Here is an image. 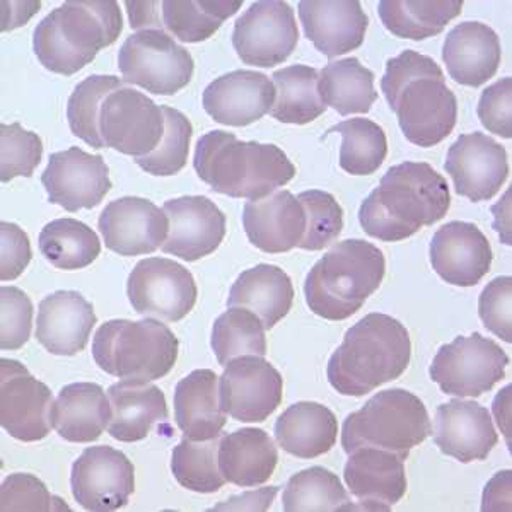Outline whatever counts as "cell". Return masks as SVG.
Wrapping results in <instances>:
<instances>
[{"mask_svg":"<svg viewBox=\"0 0 512 512\" xmlns=\"http://www.w3.org/2000/svg\"><path fill=\"white\" fill-rule=\"evenodd\" d=\"M412 357L408 330L393 316L371 313L345 333L333 352L326 374L333 388L344 396H364L398 379Z\"/></svg>","mask_w":512,"mask_h":512,"instance_id":"277c9868","label":"cell"},{"mask_svg":"<svg viewBox=\"0 0 512 512\" xmlns=\"http://www.w3.org/2000/svg\"><path fill=\"white\" fill-rule=\"evenodd\" d=\"M123 86L125 82L120 77L99 74L79 82L67 105L70 132L94 149H105L98 130L99 108L108 94Z\"/></svg>","mask_w":512,"mask_h":512,"instance_id":"ee69618b","label":"cell"},{"mask_svg":"<svg viewBox=\"0 0 512 512\" xmlns=\"http://www.w3.org/2000/svg\"><path fill=\"white\" fill-rule=\"evenodd\" d=\"M110 420V398L96 383L67 384L53 405V427L69 443L98 441Z\"/></svg>","mask_w":512,"mask_h":512,"instance_id":"1f68e13d","label":"cell"},{"mask_svg":"<svg viewBox=\"0 0 512 512\" xmlns=\"http://www.w3.org/2000/svg\"><path fill=\"white\" fill-rule=\"evenodd\" d=\"M70 487L74 499L86 511H117L127 506L134 494L135 468L118 449L86 448L72 465Z\"/></svg>","mask_w":512,"mask_h":512,"instance_id":"2e32d148","label":"cell"},{"mask_svg":"<svg viewBox=\"0 0 512 512\" xmlns=\"http://www.w3.org/2000/svg\"><path fill=\"white\" fill-rule=\"evenodd\" d=\"M169 221L168 238L161 250L185 262H197L221 246L226 216L216 202L200 195L173 198L163 207Z\"/></svg>","mask_w":512,"mask_h":512,"instance_id":"44dd1931","label":"cell"},{"mask_svg":"<svg viewBox=\"0 0 512 512\" xmlns=\"http://www.w3.org/2000/svg\"><path fill=\"white\" fill-rule=\"evenodd\" d=\"M512 79L504 77L483 91L478 101V118L490 134L512 137Z\"/></svg>","mask_w":512,"mask_h":512,"instance_id":"816d5d0a","label":"cell"},{"mask_svg":"<svg viewBox=\"0 0 512 512\" xmlns=\"http://www.w3.org/2000/svg\"><path fill=\"white\" fill-rule=\"evenodd\" d=\"M33 303L18 287L0 289V349L19 350L30 340Z\"/></svg>","mask_w":512,"mask_h":512,"instance_id":"c3c4849f","label":"cell"},{"mask_svg":"<svg viewBox=\"0 0 512 512\" xmlns=\"http://www.w3.org/2000/svg\"><path fill=\"white\" fill-rule=\"evenodd\" d=\"M178 338L158 320H111L93 338V357L101 371L120 379L156 381L173 369Z\"/></svg>","mask_w":512,"mask_h":512,"instance_id":"52a82bcc","label":"cell"},{"mask_svg":"<svg viewBox=\"0 0 512 512\" xmlns=\"http://www.w3.org/2000/svg\"><path fill=\"white\" fill-rule=\"evenodd\" d=\"M444 168L453 178L456 193L472 202L490 200L509 176L506 149L480 132L461 135L449 147Z\"/></svg>","mask_w":512,"mask_h":512,"instance_id":"ffe728a7","label":"cell"},{"mask_svg":"<svg viewBox=\"0 0 512 512\" xmlns=\"http://www.w3.org/2000/svg\"><path fill=\"white\" fill-rule=\"evenodd\" d=\"M175 419L190 441H209L221 436L227 419L214 371L197 369L176 384Z\"/></svg>","mask_w":512,"mask_h":512,"instance_id":"4dcf8cb0","label":"cell"},{"mask_svg":"<svg viewBox=\"0 0 512 512\" xmlns=\"http://www.w3.org/2000/svg\"><path fill=\"white\" fill-rule=\"evenodd\" d=\"M431 434V420L419 396L393 388L379 391L345 419L342 446L347 454L359 448H378L407 460L410 451Z\"/></svg>","mask_w":512,"mask_h":512,"instance_id":"ba28073f","label":"cell"},{"mask_svg":"<svg viewBox=\"0 0 512 512\" xmlns=\"http://www.w3.org/2000/svg\"><path fill=\"white\" fill-rule=\"evenodd\" d=\"M60 499L48 492L47 485L30 473H14L2 483L0 509L2 512H50L57 511Z\"/></svg>","mask_w":512,"mask_h":512,"instance_id":"681fc988","label":"cell"},{"mask_svg":"<svg viewBox=\"0 0 512 512\" xmlns=\"http://www.w3.org/2000/svg\"><path fill=\"white\" fill-rule=\"evenodd\" d=\"M98 227L106 248L120 256L151 255L163 248L169 233L166 212L140 197L110 202L99 216Z\"/></svg>","mask_w":512,"mask_h":512,"instance_id":"d6986e66","label":"cell"},{"mask_svg":"<svg viewBox=\"0 0 512 512\" xmlns=\"http://www.w3.org/2000/svg\"><path fill=\"white\" fill-rule=\"evenodd\" d=\"M297 41L296 16L282 0L255 2L234 23L233 47L246 65L270 69L284 64Z\"/></svg>","mask_w":512,"mask_h":512,"instance_id":"4fadbf2b","label":"cell"},{"mask_svg":"<svg viewBox=\"0 0 512 512\" xmlns=\"http://www.w3.org/2000/svg\"><path fill=\"white\" fill-rule=\"evenodd\" d=\"M0 173L2 181L26 176L31 178L43 158V142L35 132L24 130L21 123L0 125Z\"/></svg>","mask_w":512,"mask_h":512,"instance_id":"7dc6e473","label":"cell"},{"mask_svg":"<svg viewBox=\"0 0 512 512\" xmlns=\"http://www.w3.org/2000/svg\"><path fill=\"white\" fill-rule=\"evenodd\" d=\"M511 291V277H497L483 289L478 299V315L483 325L507 344L512 342Z\"/></svg>","mask_w":512,"mask_h":512,"instance_id":"f907efd6","label":"cell"},{"mask_svg":"<svg viewBox=\"0 0 512 512\" xmlns=\"http://www.w3.org/2000/svg\"><path fill=\"white\" fill-rule=\"evenodd\" d=\"M432 436L437 448L461 463L487 460L499 441L489 410L466 400L437 407Z\"/></svg>","mask_w":512,"mask_h":512,"instance_id":"d4e9b609","label":"cell"},{"mask_svg":"<svg viewBox=\"0 0 512 512\" xmlns=\"http://www.w3.org/2000/svg\"><path fill=\"white\" fill-rule=\"evenodd\" d=\"M18 11L11 12V16L2 19V31L16 30L24 23H28V19L40 11L41 2H16Z\"/></svg>","mask_w":512,"mask_h":512,"instance_id":"6f0895ef","label":"cell"},{"mask_svg":"<svg viewBox=\"0 0 512 512\" xmlns=\"http://www.w3.org/2000/svg\"><path fill=\"white\" fill-rule=\"evenodd\" d=\"M277 492L279 487H265L258 492H246L212 507L210 511H267L268 507L272 506Z\"/></svg>","mask_w":512,"mask_h":512,"instance_id":"11a10c76","label":"cell"},{"mask_svg":"<svg viewBox=\"0 0 512 512\" xmlns=\"http://www.w3.org/2000/svg\"><path fill=\"white\" fill-rule=\"evenodd\" d=\"M128 301L146 318L180 321L197 303L192 272L169 258H146L135 265L127 282Z\"/></svg>","mask_w":512,"mask_h":512,"instance_id":"7c38bea8","label":"cell"},{"mask_svg":"<svg viewBox=\"0 0 512 512\" xmlns=\"http://www.w3.org/2000/svg\"><path fill=\"white\" fill-rule=\"evenodd\" d=\"M451 197L448 181L431 164H396L362 202L359 222L371 238L396 243L444 219Z\"/></svg>","mask_w":512,"mask_h":512,"instance_id":"6da1fadb","label":"cell"},{"mask_svg":"<svg viewBox=\"0 0 512 512\" xmlns=\"http://www.w3.org/2000/svg\"><path fill=\"white\" fill-rule=\"evenodd\" d=\"M294 303V287L282 268L268 263L245 270L234 282L227 308H245L262 321L265 330H272L284 320Z\"/></svg>","mask_w":512,"mask_h":512,"instance_id":"d6a6232c","label":"cell"},{"mask_svg":"<svg viewBox=\"0 0 512 512\" xmlns=\"http://www.w3.org/2000/svg\"><path fill=\"white\" fill-rule=\"evenodd\" d=\"M381 89L408 142L434 147L453 132L458 99L431 57L405 50L388 60Z\"/></svg>","mask_w":512,"mask_h":512,"instance_id":"7a4b0ae2","label":"cell"},{"mask_svg":"<svg viewBox=\"0 0 512 512\" xmlns=\"http://www.w3.org/2000/svg\"><path fill=\"white\" fill-rule=\"evenodd\" d=\"M111 420L108 432L120 443H137L154 425L168 420V403L161 388L149 381L123 379L108 390Z\"/></svg>","mask_w":512,"mask_h":512,"instance_id":"f546056e","label":"cell"},{"mask_svg":"<svg viewBox=\"0 0 512 512\" xmlns=\"http://www.w3.org/2000/svg\"><path fill=\"white\" fill-rule=\"evenodd\" d=\"M337 437V417L321 403H294L275 422V439L280 448L301 460L328 453Z\"/></svg>","mask_w":512,"mask_h":512,"instance_id":"836d02e7","label":"cell"},{"mask_svg":"<svg viewBox=\"0 0 512 512\" xmlns=\"http://www.w3.org/2000/svg\"><path fill=\"white\" fill-rule=\"evenodd\" d=\"M502 59L499 36L477 21L454 26L444 41L443 60L449 76L461 86L478 88L495 76Z\"/></svg>","mask_w":512,"mask_h":512,"instance_id":"f1b7e54d","label":"cell"},{"mask_svg":"<svg viewBox=\"0 0 512 512\" xmlns=\"http://www.w3.org/2000/svg\"><path fill=\"white\" fill-rule=\"evenodd\" d=\"M241 6V0L125 2L132 30L168 31L183 43L209 40Z\"/></svg>","mask_w":512,"mask_h":512,"instance_id":"5bb4252c","label":"cell"},{"mask_svg":"<svg viewBox=\"0 0 512 512\" xmlns=\"http://www.w3.org/2000/svg\"><path fill=\"white\" fill-rule=\"evenodd\" d=\"M210 345L222 367L245 355L265 357V326L260 318L248 309L229 308L214 323Z\"/></svg>","mask_w":512,"mask_h":512,"instance_id":"b9f144b4","label":"cell"},{"mask_svg":"<svg viewBox=\"0 0 512 512\" xmlns=\"http://www.w3.org/2000/svg\"><path fill=\"white\" fill-rule=\"evenodd\" d=\"M98 130L105 147L135 159L144 158L163 140V106L156 105L146 94L123 86L103 99Z\"/></svg>","mask_w":512,"mask_h":512,"instance_id":"8fae6325","label":"cell"},{"mask_svg":"<svg viewBox=\"0 0 512 512\" xmlns=\"http://www.w3.org/2000/svg\"><path fill=\"white\" fill-rule=\"evenodd\" d=\"M398 454L359 448L349 454L344 478L362 511L384 512L407 494V473Z\"/></svg>","mask_w":512,"mask_h":512,"instance_id":"603a6c76","label":"cell"},{"mask_svg":"<svg viewBox=\"0 0 512 512\" xmlns=\"http://www.w3.org/2000/svg\"><path fill=\"white\" fill-rule=\"evenodd\" d=\"M118 69L123 82L147 93L173 96L187 88L195 72L192 53L159 30H144L128 36L120 53Z\"/></svg>","mask_w":512,"mask_h":512,"instance_id":"9c48e42d","label":"cell"},{"mask_svg":"<svg viewBox=\"0 0 512 512\" xmlns=\"http://www.w3.org/2000/svg\"><path fill=\"white\" fill-rule=\"evenodd\" d=\"M221 407L239 422H265L282 402L284 379L260 355L229 362L219 378Z\"/></svg>","mask_w":512,"mask_h":512,"instance_id":"e0dca14e","label":"cell"},{"mask_svg":"<svg viewBox=\"0 0 512 512\" xmlns=\"http://www.w3.org/2000/svg\"><path fill=\"white\" fill-rule=\"evenodd\" d=\"M282 507L286 512L355 511L347 490L335 473L313 466L292 475L287 482Z\"/></svg>","mask_w":512,"mask_h":512,"instance_id":"ab89813d","label":"cell"},{"mask_svg":"<svg viewBox=\"0 0 512 512\" xmlns=\"http://www.w3.org/2000/svg\"><path fill=\"white\" fill-rule=\"evenodd\" d=\"M509 412H511V386H506L495 398L494 414L497 417V424L506 434L507 443L511 444V427H509L511 414Z\"/></svg>","mask_w":512,"mask_h":512,"instance_id":"9f6ffc18","label":"cell"},{"mask_svg":"<svg viewBox=\"0 0 512 512\" xmlns=\"http://www.w3.org/2000/svg\"><path fill=\"white\" fill-rule=\"evenodd\" d=\"M306 212V233L299 248L320 251L340 236L344 229V210L332 193L308 190L299 195Z\"/></svg>","mask_w":512,"mask_h":512,"instance_id":"bcb514c9","label":"cell"},{"mask_svg":"<svg viewBox=\"0 0 512 512\" xmlns=\"http://www.w3.org/2000/svg\"><path fill=\"white\" fill-rule=\"evenodd\" d=\"M431 263L451 286L473 287L489 274L492 248L472 222H448L432 238Z\"/></svg>","mask_w":512,"mask_h":512,"instance_id":"cb8c5ba5","label":"cell"},{"mask_svg":"<svg viewBox=\"0 0 512 512\" xmlns=\"http://www.w3.org/2000/svg\"><path fill=\"white\" fill-rule=\"evenodd\" d=\"M463 9L461 0L414 2V0H383L379 2V18L384 28L405 40H427L443 33L446 24L458 18Z\"/></svg>","mask_w":512,"mask_h":512,"instance_id":"74e56055","label":"cell"},{"mask_svg":"<svg viewBox=\"0 0 512 512\" xmlns=\"http://www.w3.org/2000/svg\"><path fill=\"white\" fill-rule=\"evenodd\" d=\"M193 168L214 192L248 200L268 197L296 176L294 164L280 147L243 142L224 130L198 139Z\"/></svg>","mask_w":512,"mask_h":512,"instance_id":"3957f363","label":"cell"},{"mask_svg":"<svg viewBox=\"0 0 512 512\" xmlns=\"http://www.w3.org/2000/svg\"><path fill=\"white\" fill-rule=\"evenodd\" d=\"M275 103L270 115L282 123L306 125L326 111L318 93L320 72L309 65H291L275 70Z\"/></svg>","mask_w":512,"mask_h":512,"instance_id":"8d00e7d4","label":"cell"},{"mask_svg":"<svg viewBox=\"0 0 512 512\" xmlns=\"http://www.w3.org/2000/svg\"><path fill=\"white\" fill-rule=\"evenodd\" d=\"M2 263H0V279H18L31 262V243L28 234L18 224L2 222Z\"/></svg>","mask_w":512,"mask_h":512,"instance_id":"f5cc1de1","label":"cell"},{"mask_svg":"<svg viewBox=\"0 0 512 512\" xmlns=\"http://www.w3.org/2000/svg\"><path fill=\"white\" fill-rule=\"evenodd\" d=\"M41 183L48 200L67 212L98 207L111 190L110 169L103 156H93L79 147L50 156Z\"/></svg>","mask_w":512,"mask_h":512,"instance_id":"ac0fdd59","label":"cell"},{"mask_svg":"<svg viewBox=\"0 0 512 512\" xmlns=\"http://www.w3.org/2000/svg\"><path fill=\"white\" fill-rule=\"evenodd\" d=\"M41 255L60 270H81L101 253L98 234L76 219H57L41 229Z\"/></svg>","mask_w":512,"mask_h":512,"instance_id":"f35d334b","label":"cell"},{"mask_svg":"<svg viewBox=\"0 0 512 512\" xmlns=\"http://www.w3.org/2000/svg\"><path fill=\"white\" fill-rule=\"evenodd\" d=\"M163 113L166 130L161 144L135 163L152 176H175L187 166L193 127L181 111L171 106H163Z\"/></svg>","mask_w":512,"mask_h":512,"instance_id":"f6af8a7d","label":"cell"},{"mask_svg":"<svg viewBox=\"0 0 512 512\" xmlns=\"http://www.w3.org/2000/svg\"><path fill=\"white\" fill-rule=\"evenodd\" d=\"M279 463L274 439L263 429L245 427L221 437L219 466L227 482L248 489L270 480Z\"/></svg>","mask_w":512,"mask_h":512,"instance_id":"e575fe53","label":"cell"},{"mask_svg":"<svg viewBox=\"0 0 512 512\" xmlns=\"http://www.w3.org/2000/svg\"><path fill=\"white\" fill-rule=\"evenodd\" d=\"M386 274L383 251L362 239H345L325 253L306 277L309 309L325 320L342 321L361 311Z\"/></svg>","mask_w":512,"mask_h":512,"instance_id":"8992f818","label":"cell"},{"mask_svg":"<svg viewBox=\"0 0 512 512\" xmlns=\"http://www.w3.org/2000/svg\"><path fill=\"white\" fill-rule=\"evenodd\" d=\"M98 318L93 304L76 291H57L38 306L36 338L53 355H76L86 349Z\"/></svg>","mask_w":512,"mask_h":512,"instance_id":"83f0119b","label":"cell"},{"mask_svg":"<svg viewBox=\"0 0 512 512\" xmlns=\"http://www.w3.org/2000/svg\"><path fill=\"white\" fill-rule=\"evenodd\" d=\"M511 470L497 473L483 492V511H511Z\"/></svg>","mask_w":512,"mask_h":512,"instance_id":"db71d44e","label":"cell"},{"mask_svg":"<svg viewBox=\"0 0 512 512\" xmlns=\"http://www.w3.org/2000/svg\"><path fill=\"white\" fill-rule=\"evenodd\" d=\"M306 222L303 204L289 190L250 200L243 209V227L251 245L272 255L299 248Z\"/></svg>","mask_w":512,"mask_h":512,"instance_id":"484cf974","label":"cell"},{"mask_svg":"<svg viewBox=\"0 0 512 512\" xmlns=\"http://www.w3.org/2000/svg\"><path fill=\"white\" fill-rule=\"evenodd\" d=\"M221 436L209 441H190L183 437L171 458V470L181 487L198 492L214 494L226 485V477L219 466Z\"/></svg>","mask_w":512,"mask_h":512,"instance_id":"7bdbcfd3","label":"cell"},{"mask_svg":"<svg viewBox=\"0 0 512 512\" xmlns=\"http://www.w3.org/2000/svg\"><path fill=\"white\" fill-rule=\"evenodd\" d=\"M202 103L207 115L217 123L227 127H248L272 110L274 82L256 70H233L210 82Z\"/></svg>","mask_w":512,"mask_h":512,"instance_id":"7402d4cb","label":"cell"},{"mask_svg":"<svg viewBox=\"0 0 512 512\" xmlns=\"http://www.w3.org/2000/svg\"><path fill=\"white\" fill-rule=\"evenodd\" d=\"M52 391L14 359L0 361V424L23 443L41 441L52 431Z\"/></svg>","mask_w":512,"mask_h":512,"instance_id":"9a60e30c","label":"cell"},{"mask_svg":"<svg viewBox=\"0 0 512 512\" xmlns=\"http://www.w3.org/2000/svg\"><path fill=\"white\" fill-rule=\"evenodd\" d=\"M342 135L340 147V168L349 175H374L388 154V140L378 123L366 118H352L338 123L328 130V134Z\"/></svg>","mask_w":512,"mask_h":512,"instance_id":"60d3db41","label":"cell"},{"mask_svg":"<svg viewBox=\"0 0 512 512\" xmlns=\"http://www.w3.org/2000/svg\"><path fill=\"white\" fill-rule=\"evenodd\" d=\"M507 366L509 355L494 340L473 333L437 350L429 373L446 395L477 398L504 379Z\"/></svg>","mask_w":512,"mask_h":512,"instance_id":"30bf717a","label":"cell"},{"mask_svg":"<svg viewBox=\"0 0 512 512\" xmlns=\"http://www.w3.org/2000/svg\"><path fill=\"white\" fill-rule=\"evenodd\" d=\"M299 18L306 38L328 59L361 47L369 26V18L357 0H303L299 2Z\"/></svg>","mask_w":512,"mask_h":512,"instance_id":"4316f807","label":"cell"},{"mask_svg":"<svg viewBox=\"0 0 512 512\" xmlns=\"http://www.w3.org/2000/svg\"><path fill=\"white\" fill-rule=\"evenodd\" d=\"M318 93L326 108L340 115L369 113L378 93L374 89V74L355 57L326 65L318 79Z\"/></svg>","mask_w":512,"mask_h":512,"instance_id":"d590c367","label":"cell"},{"mask_svg":"<svg viewBox=\"0 0 512 512\" xmlns=\"http://www.w3.org/2000/svg\"><path fill=\"white\" fill-rule=\"evenodd\" d=\"M122 31V12L115 0H69L36 26L33 50L45 69L74 76Z\"/></svg>","mask_w":512,"mask_h":512,"instance_id":"5b68a950","label":"cell"}]
</instances>
